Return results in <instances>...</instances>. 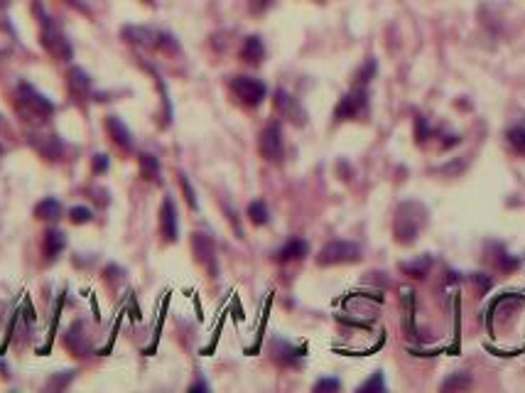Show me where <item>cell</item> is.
I'll return each mask as SVG.
<instances>
[{"label": "cell", "instance_id": "20", "mask_svg": "<svg viewBox=\"0 0 525 393\" xmlns=\"http://www.w3.org/2000/svg\"><path fill=\"white\" fill-rule=\"evenodd\" d=\"M430 265H432L430 256H420L417 261H405V263H400V270L408 273V276H413V278H425V273L430 270Z\"/></svg>", "mask_w": 525, "mask_h": 393}, {"label": "cell", "instance_id": "3", "mask_svg": "<svg viewBox=\"0 0 525 393\" xmlns=\"http://www.w3.org/2000/svg\"><path fill=\"white\" fill-rule=\"evenodd\" d=\"M42 47L47 49L57 62H69L71 59V45L69 40L64 37V32L47 18V15H42Z\"/></svg>", "mask_w": 525, "mask_h": 393}, {"label": "cell", "instance_id": "28", "mask_svg": "<svg viewBox=\"0 0 525 393\" xmlns=\"http://www.w3.org/2000/svg\"><path fill=\"white\" fill-rule=\"evenodd\" d=\"M339 381L337 379H321V381L315 383V391H337Z\"/></svg>", "mask_w": 525, "mask_h": 393}, {"label": "cell", "instance_id": "32", "mask_svg": "<svg viewBox=\"0 0 525 393\" xmlns=\"http://www.w3.org/2000/svg\"><path fill=\"white\" fill-rule=\"evenodd\" d=\"M474 281H476V285L481 290H489L491 288V281H489V278H481V273H476V276H474Z\"/></svg>", "mask_w": 525, "mask_h": 393}, {"label": "cell", "instance_id": "6", "mask_svg": "<svg viewBox=\"0 0 525 393\" xmlns=\"http://www.w3.org/2000/svg\"><path fill=\"white\" fill-rule=\"evenodd\" d=\"M258 150H260V155L268 160V163H280L282 160L285 145H282V128L278 121H273V123H268L262 128L260 141H258Z\"/></svg>", "mask_w": 525, "mask_h": 393}, {"label": "cell", "instance_id": "13", "mask_svg": "<svg viewBox=\"0 0 525 393\" xmlns=\"http://www.w3.org/2000/svg\"><path fill=\"white\" fill-rule=\"evenodd\" d=\"M106 130H108V135H111L113 143H116L118 147H123V150H130V145H133V138H130V130L125 128V123H123L121 118H118V116H108V118H106Z\"/></svg>", "mask_w": 525, "mask_h": 393}, {"label": "cell", "instance_id": "14", "mask_svg": "<svg viewBox=\"0 0 525 393\" xmlns=\"http://www.w3.org/2000/svg\"><path fill=\"white\" fill-rule=\"evenodd\" d=\"M64 246H66V236L62 234V231L59 229L45 231V239H42V253H45V259L54 261L59 253L64 251Z\"/></svg>", "mask_w": 525, "mask_h": 393}, {"label": "cell", "instance_id": "5", "mask_svg": "<svg viewBox=\"0 0 525 393\" xmlns=\"http://www.w3.org/2000/svg\"><path fill=\"white\" fill-rule=\"evenodd\" d=\"M228 86H231V91H234V96L241 101L243 106H260L262 99H265V94H268V88H265V84L260 82V79H253V77H234L231 82H228Z\"/></svg>", "mask_w": 525, "mask_h": 393}, {"label": "cell", "instance_id": "25", "mask_svg": "<svg viewBox=\"0 0 525 393\" xmlns=\"http://www.w3.org/2000/svg\"><path fill=\"white\" fill-rule=\"evenodd\" d=\"M91 217H94V214H91L88 206H74V209L69 211V219L74 224H88L91 222Z\"/></svg>", "mask_w": 525, "mask_h": 393}, {"label": "cell", "instance_id": "18", "mask_svg": "<svg viewBox=\"0 0 525 393\" xmlns=\"http://www.w3.org/2000/svg\"><path fill=\"white\" fill-rule=\"evenodd\" d=\"M138 165H141L143 180H147V182H152V180H158V177H160V163H158V158H155V155L141 153V155H138Z\"/></svg>", "mask_w": 525, "mask_h": 393}, {"label": "cell", "instance_id": "30", "mask_svg": "<svg viewBox=\"0 0 525 393\" xmlns=\"http://www.w3.org/2000/svg\"><path fill=\"white\" fill-rule=\"evenodd\" d=\"M270 5H273V0H251V12L260 15V12H265Z\"/></svg>", "mask_w": 525, "mask_h": 393}, {"label": "cell", "instance_id": "12", "mask_svg": "<svg viewBox=\"0 0 525 393\" xmlns=\"http://www.w3.org/2000/svg\"><path fill=\"white\" fill-rule=\"evenodd\" d=\"M29 143H32V145H35L47 160H54L59 153H62V143L57 141V135L54 133H42V130L40 133H32L29 135Z\"/></svg>", "mask_w": 525, "mask_h": 393}, {"label": "cell", "instance_id": "7", "mask_svg": "<svg viewBox=\"0 0 525 393\" xmlns=\"http://www.w3.org/2000/svg\"><path fill=\"white\" fill-rule=\"evenodd\" d=\"M368 106V96L366 88H354L351 94H346L344 99L339 101L337 111H334V118L337 121H351V118H358Z\"/></svg>", "mask_w": 525, "mask_h": 393}, {"label": "cell", "instance_id": "33", "mask_svg": "<svg viewBox=\"0 0 525 393\" xmlns=\"http://www.w3.org/2000/svg\"><path fill=\"white\" fill-rule=\"evenodd\" d=\"M145 3H152V0H145Z\"/></svg>", "mask_w": 525, "mask_h": 393}, {"label": "cell", "instance_id": "10", "mask_svg": "<svg viewBox=\"0 0 525 393\" xmlns=\"http://www.w3.org/2000/svg\"><path fill=\"white\" fill-rule=\"evenodd\" d=\"M275 111L280 113V116L290 118V121H295V123H304V113L302 108L297 106V101L292 99L287 91H275Z\"/></svg>", "mask_w": 525, "mask_h": 393}, {"label": "cell", "instance_id": "23", "mask_svg": "<svg viewBox=\"0 0 525 393\" xmlns=\"http://www.w3.org/2000/svg\"><path fill=\"white\" fill-rule=\"evenodd\" d=\"M358 391L361 393H371V391H385V383H383V376H380V371H376L371 379H368L366 383H361L358 386Z\"/></svg>", "mask_w": 525, "mask_h": 393}, {"label": "cell", "instance_id": "1", "mask_svg": "<svg viewBox=\"0 0 525 393\" xmlns=\"http://www.w3.org/2000/svg\"><path fill=\"white\" fill-rule=\"evenodd\" d=\"M427 222V209L417 202H405V204L398 206V214H395V224H393V234H395V241L398 243H405L410 246L420 229L425 226Z\"/></svg>", "mask_w": 525, "mask_h": 393}, {"label": "cell", "instance_id": "4", "mask_svg": "<svg viewBox=\"0 0 525 393\" xmlns=\"http://www.w3.org/2000/svg\"><path fill=\"white\" fill-rule=\"evenodd\" d=\"M361 259V248L354 241H329L317 256L319 265H339V263H356Z\"/></svg>", "mask_w": 525, "mask_h": 393}, {"label": "cell", "instance_id": "27", "mask_svg": "<svg viewBox=\"0 0 525 393\" xmlns=\"http://www.w3.org/2000/svg\"><path fill=\"white\" fill-rule=\"evenodd\" d=\"M469 376H464V374H454L452 379H447V381L442 383V388L444 391H452V388H467L469 386Z\"/></svg>", "mask_w": 525, "mask_h": 393}, {"label": "cell", "instance_id": "16", "mask_svg": "<svg viewBox=\"0 0 525 393\" xmlns=\"http://www.w3.org/2000/svg\"><path fill=\"white\" fill-rule=\"evenodd\" d=\"M262 57H265V47H262V42L260 37H248V40L243 42V49H241V59L243 62H248V64H260Z\"/></svg>", "mask_w": 525, "mask_h": 393}, {"label": "cell", "instance_id": "17", "mask_svg": "<svg viewBox=\"0 0 525 393\" xmlns=\"http://www.w3.org/2000/svg\"><path fill=\"white\" fill-rule=\"evenodd\" d=\"M35 217L42 219V222H54V219L62 217V204L57 200H52V197H47V200H42L35 206Z\"/></svg>", "mask_w": 525, "mask_h": 393}, {"label": "cell", "instance_id": "21", "mask_svg": "<svg viewBox=\"0 0 525 393\" xmlns=\"http://www.w3.org/2000/svg\"><path fill=\"white\" fill-rule=\"evenodd\" d=\"M248 219H251V222L256 224V226H262V224H268L270 211H268V206H265V202H260V200L251 202V204H248Z\"/></svg>", "mask_w": 525, "mask_h": 393}, {"label": "cell", "instance_id": "29", "mask_svg": "<svg viewBox=\"0 0 525 393\" xmlns=\"http://www.w3.org/2000/svg\"><path fill=\"white\" fill-rule=\"evenodd\" d=\"M180 182H182V189H184V197H187L189 206H192V209H194V206H197V200H194L192 184H189V182H187V177H184V175H182V180H180Z\"/></svg>", "mask_w": 525, "mask_h": 393}, {"label": "cell", "instance_id": "22", "mask_svg": "<svg viewBox=\"0 0 525 393\" xmlns=\"http://www.w3.org/2000/svg\"><path fill=\"white\" fill-rule=\"evenodd\" d=\"M508 143H511L518 153H525V128L523 126H515V128L508 130Z\"/></svg>", "mask_w": 525, "mask_h": 393}, {"label": "cell", "instance_id": "11", "mask_svg": "<svg viewBox=\"0 0 525 393\" xmlns=\"http://www.w3.org/2000/svg\"><path fill=\"white\" fill-rule=\"evenodd\" d=\"M160 231H162L164 241H177V209H175V202L164 200L162 202V209H160Z\"/></svg>", "mask_w": 525, "mask_h": 393}, {"label": "cell", "instance_id": "9", "mask_svg": "<svg viewBox=\"0 0 525 393\" xmlns=\"http://www.w3.org/2000/svg\"><path fill=\"white\" fill-rule=\"evenodd\" d=\"M66 86H69V94L74 96L76 101H84L88 94H91V79L84 69L79 67H71L69 74H66Z\"/></svg>", "mask_w": 525, "mask_h": 393}, {"label": "cell", "instance_id": "19", "mask_svg": "<svg viewBox=\"0 0 525 393\" xmlns=\"http://www.w3.org/2000/svg\"><path fill=\"white\" fill-rule=\"evenodd\" d=\"M12 49H15V29L0 15V57H3V54H10Z\"/></svg>", "mask_w": 525, "mask_h": 393}, {"label": "cell", "instance_id": "2", "mask_svg": "<svg viewBox=\"0 0 525 393\" xmlns=\"http://www.w3.org/2000/svg\"><path fill=\"white\" fill-rule=\"evenodd\" d=\"M18 111L27 123L42 126L54 113V104L47 99V96H42L35 86L20 84L18 86Z\"/></svg>", "mask_w": 525, "mask_h": 393}, {"label": "cell", "instance_id": "26", "mask_svg": "<svg viewBox=\"0 0 525 393\" xmlns=\"http://www.w3.org/2000/svg\"><path fill=\"white\" fill-rule=\"evenodd\" d=\"M374 74H376V62L374 59H368L366 64L361 67V71L356 74V84H368L371 79H374Z\"/></svg>", "mask_w": 525, "mask_h": 393}, {"label": "cell", "instance_id": "24", "mask_svg": "<svg viewBox=\"0 0 525 393\" xmlns=\"http://www.w3.org/2000/svg\"><path fill=\"white\" fill-rule=\"evenodd\" d=\"M496 256H498L496 265H498V268H503V270H513V268H518V265H520V261L515 259V256H511V253H506L503 248H498Z\"/></svg>", "mask_w": 525, "mask_h": 393}, {"label": "cell", "instance_id": "8", "mask_svg": "<svg viewBox=\"0 0 525 393\" xmlns=\"http://www.w3.org/2000/svg\"><path fill=\"white\" fill-rule=\"evenodd\" d=\"M192 248H194V256H197L199 263L206 265V268L214 273V270H216V246H214V239H211L209 234H202V231H197V234L192 236Z\"/></svg>", "mask_w": 525, "mask_h": 393}, {"label": "cell", "instance_id": "15", "mask_svg": "<svg viewBox=\"0 0 525 393\" xmlns=\"http://www.w3.org/2000/svg\"><path fill=\"white\" fill-rule=\"evenodd\" d=\"M310 253V246H307V241H302V239H290L285 243V246L278 251V261L280 263H290V261H300V259H304Z\"/></svg>", "mask_w": 525, "mask_h": 393}, {"label": "cell", "instance_id": "31", "mask_svg": "<svg viewBox=\"0 0 525 393\" xmlns=\"http://www.w3.org/2000/svg\"><path fill=\"white\" fill-rule=\"evenodd\" d=\"M106 167H108V160H106V155H94V170L96 172H106Z\"/></svg>", "mask_w": 525, "mask_h": 393}]
</instances>
